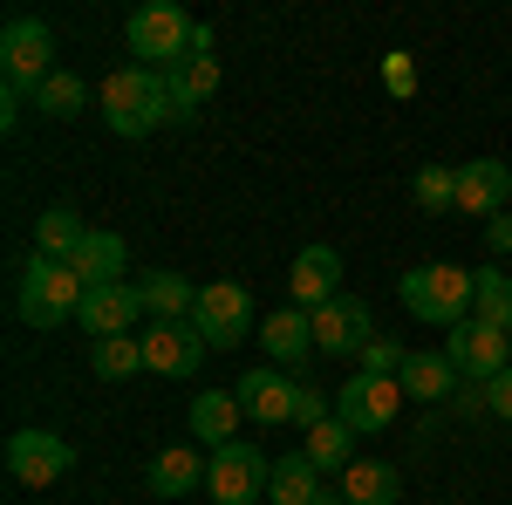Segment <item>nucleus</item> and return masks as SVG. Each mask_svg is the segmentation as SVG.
Wrapping results in <instances>:
<instances>
[{
	"instance_id": "obj_1",
	"label": "nucleus",
	"mask_w": 512,
	"mask_h": 505,
	"mask_svg": "<svg viewBox=\"0 0 512 505\" xmlns=\"http://www.w3.org/2000/svg\"><path fill=\"white\" fill-rule=\"evenodd\" d=\"M96 110H103V123H110L117 137H151L158 123H178L164 76H158V69H144V62H130V69H117V76H103Z\"/></svg>"
},
{
	"instance_id": "obj_2",
	"label": "nucleus",
	"mask_w": 512,
	"mask_h": 505,
	"mask_svg": "<svg viewBox=\"0 0 512 505\" xmlns=\"http://www.w3.org/2000/svg\"><path fill=\"white\" fill-rule=\"evenodd\" d=\"M403 308L417 314V321H431V328H458V321H472V294H478V273L451 267V260H431V267H410L403 273Z\"/></svg>"
},
{
	"instance_id": "obj_3",
	"label": "nucleus",
	"mask_w": 512,
	"mask_h": 505,
	"mask_svg": "<svg viewBox=\"0 0 512 505\" xmlns=\"http://www.w3.org/2000/svg\"><path fill=\"white\" fill-rule=\"evenodd\" d=\"M82 287L76 267L69 260H48V253H35L28 267H21V287H14V314L28 321V328H62V321H76L82 314Z\"/></svg>"
},
{
	"instance_id": "obj_4",
	"label": "nucleus",
	"mask_w": 512,
	"mask_h": 505,
	"mask_svg": "<svg viewBox=\"0 0 512 505\" xmlns=\"http://www.w3.org/2000/svg\"><path fill=\"white\" fill-rule=\"evenodd\" d=\"M123 35H130V55H137L144 69H158V76H164V69H178V62L192 55L198 21L178 7V0H151V7H137V14H130V28H123Z\"/></svg>"
},
{
	"instance_id": "obj_5",
	"label": "nucleus",
	"mask_w": 512,
	"mask_h": 505,
	"mask_svg": "<svg viewBox=\"0 0 512 505\" xmlns=\"http://www.w3.org/2000/svg\"><path fill=\"white\" fill-rule=\"evenodd\" d=\"M192 328H198L205 349H239V342L260 328L253 294H246L239 280H205V287H198V308H192Z\"/></svg>"
},
{
	"instance_id": "obj_6",
	"label": "nucleus",
	"mask_w": 512,
	"mask_h": 505,
	"mask_svg": "<svg viewBox=\"0 0 512 505\" xmlns=\"http://www.w3.org/2000/svg\"><path fill=\"white\" fill-rule=\"evenodd\" d=\"M0 76H7V89L35 96L41 82L55 76V28L35 21V14H14L7 35H0Z\"/></svg>"
},
{
	"instance_id": "obj_7",
	"label": "nucleus",
	"mask_w": 512,
	"mask_h": 505,
	"mask_svg": "<svg viewBox=\"0 0 512 505\" xmlns=\"http://www.w3.org/2000/svg\"><path fill=\"white\" fill-rule=\"evenodd\" d=\"M267 478H274V458L260 451V444H246V437H233V444H219L212 451V471H205V492L219 505H260V492H267Z\"/></svg>"
},
{
	"instance_id": "obj_8",
	"label": "nucleus",
	"mask_w": 512,
	"mask_h": 505,
	"mask_svg": "<svg viewBox=\"0 0 512 505\" xmlns=\"http://www.w3.org/2000/svg\"><path fill=\"white\" fill-rule=\"evenodd\" d=\"M7 471H14V485H62L69 471H76V444L69 437H55V430H14L7 437Z\"/></svg>"
},
{
	"instance_id": "obj_9",
	"label": "nucleus",
	"mask_w": 512,
	"mask_h": 505,
	"mask_svg": "<svg viewBox=\"0 0 512 505\" xmlns=\"http://www.w3.org/2000/svg\"><path fill=\"white\" fill-rule=\"evenodd\" d=\"M444 355L458 362V376L465 383H492L499 369H512V335L506 328H485V321H458L451 335H444Z\"/></svg>"
},
{
	"instance_id": "obj_10",
	"label": "nucleus",
	"mask_w": 512,
	"mask_h": 505,
	"mask_svg": "<svg viewBox=\"0 0 512 505\" xmlns=\"http://www.w3.org/2000/svg\"><path fill=\"white\" fill-rule=\"evenodd\" d=\"M396 410H403V383H396V376H355V383H342V396H335V417H342L355 437L390 430Z\"/></svg>"
},
{
	"instance_id": "obj_11",
	"label": "nucleus",
	"mask_w": 512,
	"mask_h": 505,
	"mask_svg": "<svg viewBox=\"0 0 512 505\" xmlns=\"http://www.w3.org/2000/svg\"><path fill=\"white\" fill-rule=\"evenodd\" d=\"M144 369L151 376H171V383H192L198 369H205V342H198L192 321H151L144 335Z\"/></svg>"
},
{
	"instance_id": "obj_12",
	"label": "nucleus",
	"mask_w": 512,
	"mask_h": 505,
	"mask_svg": "<svg viewBox=\"0 0 512 505\" xmlns=\"http://www.w3.org/2000/svg\"><path fill=\"white\" fill-rule=\"evenodd\" d=\"M362 342H376V321L355 294H335L328 308H315V355H362Z\"/></svg>"
},
{
	"instance_id": "obj_13",
	"label": "nucleus",
	"mask_w": 512,
	"mask_h": 505,
	"mask_svg": "<svg viewBox=\"0 0 512 505\" xmlns=\"http://www.w3.org/2000/svg\"><path fill=\"white\" fill-rule=\"evenodd\" d=\"M287 294H294L301 314L328 308V301L342 294V253H335V246H301V253H294V273H287Z\"/></svg>"
},
{
	"instance_id": "obj_14",
	"label": "nucleus",
	"mask_w": 512,
	"mask_h": 505,
	"mask_svg": "<svg viewBox=\"0 0 512 505\" xmlns=\"http://www.w3.org/2000/svg\"><path fill=\"white\" fill-rule=\"evenodd\" d=\"M137 314H144L137 280H117V287H89L76 321L89 328V342H110V335H130V328H137Z\"/></svg>"
},
{
	"instance_id": "obj_15",
	"label": "nucleus",
	"mask_w": 512,
	"mask_h": 505,
	"mask_svg": "<svg viewBox=\"0 0 512 505\" xmlns=\"http://www.w3.org/2000/svg\"><path fill=\"white\" fill-rule=\"evenodd\" d=\"M239 410L253 417V424H294V396H301V383L287 376V369H246L233 383Z\"/></svg>"
},
{
	"instance_id": "obj_16",
	"label": "nucleus",
	"mask_w": 512,
	"mask_h": 505,
	"mask_svg": "<svg viewBox=\"0 0 512 505\" xmlns=\"http://www.w3.org/2000/svg\"><path fill=\"white\" fill-rule=\"evenodd\" d=\"M499 205H512V171L499 157L458 164V212L465 219H499Z\"/></svg>"
},
{
	"instance_id": "obj_17",
	"label": "nucleus",
	"mask_w": 512,
	"mask_h": 505,
	"mask_svg": "<svg viewBox=\"0 0 512 505\" xmlns=\"http://www.w3.org/2000/svg\"><path fill=\"white\" fill-rule=\"evenodd\" d=\"M164 89H171V110H178V123L198 117V110L212 103V89H219V55H212V48H192L178 69H164Z\"/></svg>"
},
{
	"instance_id": "obj_18",
	"label": "nucleus",
	"mask_w": 512,
	"mask_h": 505,
	"mask_svg": "<svg viewBox=\"0 0 512 505\" xmlns=\"http://www.w3.org/2000/svg\"><path fill=\"white\" fill-rule=\"evenodd\" d=\"M205 471H212V458H205V451H192V444H164L158 458H151V492H158V499L205 492Z\"/></svg>"
},
{
	"instance_id": "obj_19",
	"label": "nucleus",
	"mask_w": 512,
	"mask_h": 505,
	"mask_svg": "<svg viewBox=\"0 0 512 505\" xmlns=\"http://www.w3.org/2000/svg\"><path fill=\"white\" fill-rule=\"evenodd\" d=\"M396 383H403V396H417V403H451L465 376H458V362H451V355L437 349V355H410Z\"/></svg>"
},
{
	"instance_id": "obj_20",
	"label": "nucleus",
	"mask_w": 512,
	"mask_h": 505,
	"mask_svg": "<svg viewBox=\"0 0 512 505\" xmlns=\"http://www.w3.org/2000/svg\"><path fill=\"white\" fill-rule=\"evenodd\" d=\"M260 349L274 355V369H287V362H301V355L315 349V314L301 308H280L260 321Z\"/></svg>"
},
{
	"instance_id": "obj_21",
	"label": "nucleus",
	"mask_w": 512,
	"mask_h": 505,
	"mask_svg": "<svg viewBox=\"0 0 512 505\" xmlns=\"http://www.w3.org/2000/svg\"><path fill=\"white\" fill-rule=\"evenodd\" d=\"M137 294H144V314H151V321H192V308H198V287L185 273H164V267L144 273Z\"/></svg>"
},
{
	"instance_id": "obj_22",
	"label": "nucleus",
	"mask_w": 512,
	"mask_h": 505,
	"mask_svg": "<svg viewBox=\"0 0 512 505\" xmlns=\"http://www.w3.org/2000/svg\"><path fill=\"white\" fill-rule=\"evenodd\" d=\"M123 260H130V246H123L117 233H89L76 246V260H69V267H76L82 287H117V280H123Z\"/></svg>"
},
{
	"instance_id": "obj_23",
	"label": "nucleus",
	"mask_w": 512,
	"mask_h": 505,
	"mask_svg": "<svg viewBox=\"0 0 512 505\" xmlns=\"http://www.w3.org/2000/svg\"><path fill=\"white\" fill-rule=\"evenodd\" d=\"M239 417H246V410H239L233 389H198V396H192V430L212 444V451L239 437Z\"/></svg>"
},
{
	"instance_id": "obj_24",
	"label": "nucleus",
	"mask_w": 512,
	"mask_h": 505,
	"mask_svg": "<svg viewBox=\"0 0 512 505\" xmlns=\"http://www.w3.org/2000/svg\"><path fill=\"white\" fill-rule=\"evenodd\" d=\"M342 499H349V505H396V499H403V471L376 465V458H369V465L355 458V465L342 471Z\"/></svg>"
},
{
	"instance_id": "obj_25",
	"label": "nucleus",
	"mask_w": 512,
	"mask_h": 505,
	"mask_svg": "<svg viewBox=\"0 0 512 505\" xmlns=\"http://www.w3.org/2000/svg\"><path fill=\"white\" fill-rule=\"evenodd\" d=\"M315 499H321V471L308 465V451H294V458H274L267 505H315Z\"/></svg>"
},
{
	"instance_id": "obj_26",
	"label": "nucleus",
	"mask_w": 512,
	"mask_h": 505,
	"mask_svg": "<svg viewBox=\"0 0 512 505\" xmlns=\"http://www.w3.org/2000/svg\"><path fill=\"white\" fill-rule=\"evenodd\" d=\"M82 239H89V226L76 219V205H48L35 219V253H48V260H76Z\"/></svg>"
},
{
	"instance_id": "obj_27",
	"label": "nucleus",
	"mask_w": 512,
	"mask_h": 505,
	"mask_svg": "<svg viewBox=\"0 0 512 505\" xmlns=\"http://www.w3.org/2000/svg\"><path fill=\"white\" fill-rule=\"evenodd\" d=\"M301 451H308V465H315V471H349L355 465V430L342 424V417H328V424L308 430Z\"/></svg>"
},
{
	"instance_id": "obj_28",
	"label": "nucleus",
	"mask_w": 512,
	"mask_h": 505,
	"mask_svg": "<svg viewBox=\"0 0 512 505\" xmlns=\"http://www.w3.org/2000/svg\"><path fill=\"white\" fill-rule=\"evenodd\" d=\"M35 110H41V117H55V123L82 117V110H89V82H82L76 69H55V76L35 89Z\"/></svg>"
},
{
	"instance_id": "obj_29",
	"label": "nucleus",
	"mask_w": 512,
	"mask_h": 505,
	"mask_svg": "<svg viewBox=\"0 0 512 505\" xmlns=\"http://www.w3.org/2000/svg\"><path fill=\"white\" fill-rule=\"evenodd\" d=\"M472 314L485 321V328H506V335H512V273L506 267H478Z\"/></svg>"
},
{
	"instance_id": "obj_30",
	"label": "nucleus",
	"mask_w": 512,
	"mask_h": 505,
	"mask_svg": "<svg viewBox=\"0 0 512 505\" xmlns=\"http://www.w3.org/2000/svg\"><path fill=\"white\" fill-rule=\"evenodd\" d=\"M89 362H96L103 383H130V376L144 369V342H137V335H110V342L89 349Z\"/></svg>"
},
{
	"instance_id": "obj_31",
	"label": "nucleus",
	"mask_w": 512,
	"mask_h": 505,
	"mask_svg": "<svg viewBox=\"0 0 512 505\" xmlns=\"http://www.w3.org/2000/svg\"><path fill=\"white\" fill-rule=\"evenodd\" d=\"M410 192L424 212H458V171L451 164H424L417 178H410Z\"/></svg>"
},
{
	"instance_id": "obj_32",
	"label": "nucleus",
	"mask_w": 512,
	"mask_h": 505,
	"mask_svg": "<svg viewBox=\"0 0 512 505\" xmlns=\"http://www.w3.org/2000/svg\"><path fill=\"white\" fill-rule=\"evenodd\" d=\"M403 362H410V349H396L390 335L362 342V376H403Z\"/></svg>"
},
{
	"instance_id": "obj_33",
	"label": "nucleus",
	"mask_w": 512,
	"mask_h": 505,
	"mask_svg": "<svg viewBox=\"0 0 512 505\" xmlns=\"http://www.w3.org/2000/svg\"><path fill=\"white\" fill-rule=\"evenodd\" d=\"M383 89H390V96H410V89H417V62H410L403 48L383 55Z\"/></svg>"
},
{
	"instance_id": "obj_34",
	"label": "nucleus",
	"mask_w": 512,
	"mask_h": 505,
	"mask_svg": "<svg viewBox=\"0 0 512 505\" xmlns=\"http://www.w3.org/2000/svg\"><path fill=\"white\" fill-rule=\"evenodd\" d=\"M294 424H301V437L315 424H328V396H321L315 383H301V396H294Z\"/></svg>"
},
{
	"instance_id": "obj_35",
	"label": "nucleus",
	"mask_w": 512,
	"mask_h": 505,
	"mask_svg": "<svg viewBox=\"0 0 512 505\" xmlns=\"http://www.w3.org/2000/svg\"><path fill=\"white\" fill-rule=\"evenodd\" d=\"M485 410H492V417H506V424H512V369H499V376L485 383Z\"/></svg>"
},
{
	"instance_id": "obj_36",
	"label": "nucleus",
	"mask_w": 512,
	"mask_h": 505,
	"mask_svg": "<svg viewBox=\"0 0 512 505\" xmlns=\"http://www.w3.org/2000/svg\"><path fill=\"white\" fill-rule=\"evenodd\" d=\"M451 410H458V417H478V410H485V383H458Z\"/></svg>"
},
{
	"instance_id": "obj_37",
	"label": "nucleus",
	"mask_w": 512,
	"mask_h": 505,
	"mask_svg": "<svg viewBox=\"0 0 512 505\" xmlns=\"http://www.w3.org/2000/svg\"><path fill=\"white\" fill-rule=\"evenodd\" d=\"M485 246H492V253H512V219H492V226H485Z\"/></svg>"
}]
</instances>
